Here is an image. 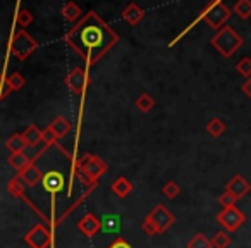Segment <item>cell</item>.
Listing matches in <instances>:
<instances>
[{
	"label": "cell",
	"mask_w": 251,
	"mask_h": 248,
	"mask_svg": "<svg viewBox=\"0 0 251 248\" xmlns=\"http://www.w3.org/2000/svg\"><path fill=\"white\" fill-rule=\"evenodd\" d=\"M226 130H227L226 122H224L220 117H213V119H210L208 124H206V133H208L210 137H213V138L222 137V135L226 133Z\"/></svg>",
	"instance_id": "obj_21"
},
{
	"label": "cell",
	"mask_w": 251,
	"mask_h": 248,
	"mask_svg": "<svg viewBox=\"0 0 251 248\" xmlns=\"http://www.w3.org/2000/svg\"><path fill=\"white\" fill-rule=\"evenodd\" d=\"M236 202H237V198L230 192H227V190H224V193L219 196V203L224 207V209H226V207H234Z\"/></svg>",
	"instance_id": "obj_33"
},
{
	"label": "cell",
	"mask_w": 251,
	"mask_h": 248,
	"mask_svg": "<svg viewBox=\"0 0 251 248\" xmlns=\"http://www.w3.org/2000/svg\"><path fill=\"white\" fill-rule=\"evenodd\" d=\"M241 90H243V93H246L248 97L251 98V78H250V80H246V83L241 86Z\"/></svg>",
	"instance_id": "obj_35"
},
{
	"label": "cell",
	"mask_w": 251,
	"mask_h": 248,
	"mask_svg": "<svg viewBox=\"0 0 251 248\" xmlns=\"http://www.w3.org/2000/svg\"><path fill=\"white\" fill-rule=\"evenodd\" d=\"M234 12L241 19L251 18V0H237L236 5H234Z\"/></svg>",
	"instance_id": "obj_27"
},
{
	"label": "cell",
	"mask_w": 251,
	"mask_h": 248,
	"mask_svg": "<svg viewBox=\"0 0 251 248\" xmlns=\"http://www.w3.org/2000/svg\"><path fill=\"white\" fill-rule=\"evenodd\" d=\"M26 188H28V185H26V181L19 174H16L14 178H12L11 181L7 183L9 193H11L12 196H18V198H25Z\"/></svg>",
	"instance_id": "obj_17"
},
{
	"label": "cell",
	"mask_w": 251,
	"mask_h": 248,
	"mask_svg": "<svg viewBox=\"0 0 251 248\" xmlns=\"http://www.w3.org/2000/svg\"><path fill=\"white\" fill-rule=\"evenodd\" d=\"M5 148H7L11 154H19V152H25L26 148H28V141H26V138L23 133H14L12 137L7 138Z\"/></svg>",
	"instance_id": "obj_16"
},
{
	"label": "cell",
	"mask_w": 251,
	"mask_h": 248,
	"mask_svg": "<svg viewBox=\"0 0 251 248\" xmlns=\"http://www.w3.org/2000/svg\"><path fill=\"white\" fill-rule=\"evenodd\" d=\"M176 222V217L165 209L162 203H158L151 212H148V216L145 217V220L141 222V229L148 236H155V234H164L172 224Z\"/></svg>",
	"instance_id": "obj_3"
},
{
	"label": "cell",
	"mask_w": 251,
	"mask_h": 248,
	"mask_svg": "<svg viewBox=\"0 0 251 248\" xmlns=\"http://www.w3.org/2000/svg\"><path fill=\"white\" fill-rule=\"evenodd\" d=\"M7 162H9V165H11L12 169H16L18 172H21V171H25L29 164H31V159H29L25 152H19V154H11V155H9Z\"/></svg>",
	"instance_id": "obj_18"
},
{
	"label": "cell",
	"mask_w": 251,
	"mask_h": 248,
	"mask_svg": "<svg viewBox=\"0 0 251 248\" xmlns=\"http://www.w3.org/2000/svg\"><path fill=\"white\" fill-rule=\"evenodd\" d=\"M210 240H212L213 248H227L230 245V236H229V233H227L226 229L217 231V233L213 234Z\"/></svg>",
	"instance_id": "obj_25"
},
{
	"label": "cell",
	"mask_w": 251,
	"mask_h": 248,
	"mask_svg": "<svg viewBox=\"0 0 251 248\" xmlns=\"http://www.w3.org/2000/svg\"><path fill=\"white\" fill-rule=\"evenodd\" d=\"M42 140H43V145H47V147H55L59 138H57V135L52 131V128L47 126L45 130H43V138H42Z\"/></svg>",
	"instance_id": "obj_31"
},
{
	"label": "cell",
	"mask_w": 251,
	"mask_h": 248,
	"mask_svg": "<svg viewBox=\"0 0 251 248\" xmlns=\"http://www.w3.org/2000/svg\"><path fill=\"white\" fill-rule=\"evenodd\" d=\"M217 222H219L220 226H222V229H226L227 233H236V231L246 222V216H244L236 205L226 207V209H222L217 214Z\"/></svg>",
	"instance_id": "obj_7"
},
{
	"label": "cell",
	"mask_w": 251,
	"mask_h": 248,
	"mask_svg": "<svg viewBox=\"0 0 251 248\" xmlns=\"http://www.w3.org/2000/svg\"><path fill=\"white\" fill-rule=\"evenodd\" d=\"M4 83H7L9 88H11L12 91H19L26 84V80H25V76H23L21 73H14V74H11V76L5 78Z\"/></svg>",
	"instance_id": "obj_26"
},
{
	"label": "cell",
	"mask_w": 251,
	"mask_h": 248,
	"mask_svg": "<svg viewBox=\"0 0 251 248\" xmlns=\"http://www.w3.org/2000/svg\"><path fill=\"white\" fill-rule=\"evenodd\" d=\"M136 107L138 110H141L143 114H147V112H150L151 109L155 107V100L153 97H151L150 93H147V91H143V93L140 95V97L136 98Z\"/></svg>",
	"instance_id": "obj_23"
},
{
	"label": "cell",
	"mask_w": 251,
	"mask_h": 248,
	"mask_svg": "<svg viewBox=\"0 0 251 248\" xmlns=\"http://www.w3.org/2000/svg\"><path fill=\"white\" fill-rule=\"evenodd\" d=\"M42 185L45 188V192L52 193V195H57L64 190L66 186V176L62 174L60 171H47L43 174Z\"/></svg>",
	"instance_id": "obj_10"
},
{
	"label": "cell",
	"mask_w": 251,
	"mask_h": 248,
	"mask_svg": "<svg viewBox=\"0 0 251 248\" xmlns=\"http://www.w3.org/2000/svg\"><path fill=\"white\" fill-rule=\"evenodd\" d=\"M236 69L241 76H244L246 80H250L251 78V59L250 57H243V59L236 64Z\"/></svg>",
	"instance_id": "obj_30"
},
{
	"label": "cell",
	"mask_w": 251,
	"mask_h": 248,
	"mask_svg": "<svg viewBox=\"0 0 251 248\" xmlns=\"http://www.w3.org/2000/svg\"><path fill=\"white\" fill-rule=\"evenodd\" d=\"M229 16H230V11L222 4V2H212V4L203 11L201 18H203V21L210 26V28H213V29L219 31L220 28L226 26Z\"/></svg>",
	"instance_id": "obj_6"
},
{
	"label": "cell",
	"mask_w": 251,
	"mask_h": 248,
	"mask_svg": "<svg viewBox=\"0 0 251 248\" xmlns=\"http://www.w3.org/2000/svg\"><path fill=\"white\" fill-rule=\"evenodd\" d=\"M117 42L119 35L97 12L83 16L66 35V43L88 66L97 64Z\"/></svg>",
	"instance_id": "obj_1"
},
{
	"label": "cell",
	"mask_w": 251,
	"mask_h": 248,
	"mask_svg": "<svg viewBox=\"0 0 251 248\" xmlns=\"http://www.w3.org/2000/svg\"><path fill=\"white\" fill-rule=\"evenodd\" d=\"M18 174L21 176L23 179H25L26 185H28V188H33V186H36L43 179V174H42V171H40L38 165H36V162H31V164H29L28 167L25 169V171L18 172Z\"/></svg>",
	"instance_id": "obj_14"
},
{
	"label": "cell",
	"mask_w": 251,
	"mask_h": 248,
	"mask_svg": "<svg viewBox=\"0 0 251 248\" xmlns=\"http://www.w3.org/2000/svg\"><path fill=\"white\" fill-rule=\"evenodd\" d=\"M143 18H145V11L138 4H134V2H131V4L122 11V19L131 26H136L138 23L143 21Z\"/></svg>",
	"instance_id": "obj_13"
},
{
	"label": "cell",
	"mask_w": 251,
	"mask_h": 248,
	"mask_svg": "<svg viewBox=\"0 0 251 248\" xmlns=\"http://www.w3.org/2000/svg\"><path fill=\"white\" fill-rule=\"evenodd\" d=\"M23 135H25L26 141H28V147H38L40 143H43V140H42L43 131H40L36 124H29V126L23 131Z\"/></svg>",
	"instance_id": "obj_19"
},
{
	"label": "cell",
	"mask_w": 251,
	"mask_h": 248,
	"mask_svg": "<svg viewBox=\"0 0 251 248\" xmlns=\"http://www.w3.org/2000/svg\"><path fill=\"white\" fill-rule=\"evenodd\" d=\"M162 193H164L167 198H171V200H174L176 196L181 193V186L177 185L176 181H167L164 185V188H162Z\"/></svg>",
	"instance_id": "obj_29"
},
{
	"label": "cell",
	"mask_w": 251,
	"mask_h": 248,
	"mask_svg": "<svg viewBox=\"0 0 251 248\" xmlns=\"http://www.w3.org/2000/svg\"><path fill=\"white\" fill-rule=\"evenodd\" d=\"M62 16H64V19H66V21H69V23L77 21V19L81 18L79 5H77L76 2H67V4L62 7Z\"/></svg>",
	"instance_id": "obj_22"
},
{
	"label": "cell",
	"mask_w": 251,
	"mask_h": 248,
	"mask_svg": "<svg viewBox=\"0 0 251 248\" xmlns=\"http://www.w3.org/2000/svg\"><path fill=\"white\" fill-rule=\"evenodd\" d=\"M25 243L29 248H49L52 243V233L45 224H35L25 234Z\"/></svg>",
	"instance_id": "obj_8"
},
{
	"label": "cell",
	"mask_w": 251,
	"mask_h": 248,
	"mask_svg": "<svg viewBox=\"0 0 251 248\" xmlns=\"http://www.w3.org/2000/svg\"><path fill=\"white\" fill-rule=\"evenodd\" d=\"M49 126L52 128V131L57 135V138H64L71 131V122L67 121L66 117H62V115H57Z\"/></svg>",
	"instance_id": "obj_20"
},
{
	"label": "cell",
	"mask_w": 251,
	"mask_h": 248,
	"mask_svg": "<svg viewBox=\"0 0 251 248\" xmlns=\"http://www.w3.org/2000/svg\"><path fill=\"white\" fill-rule=\"evenodd\" d=\"M77 229H79L84 236L91 238V236H95L100 229H103V224H101V219H98L95 214L88 212L77 220Z\"/></svg>",
	"instance_id": "obj_11"
},
{
	"label": "cell",
	"mask_w": 251,
	"mask_h": 248,
	"mask_svg": "<svg viewBox=\"0 0 251 248\" xmlns=\"http://www.w3.org/2000/svg\"><path fill=\"white\" fill-rule=\"evenodd\" d=\"M212 45L222 57L229 59L243 47V38L236 33L232 26H224L212 36Z\"/></svg>",
	"instance_id": "obj_4"
},
{
	"label": "cell",
	"mask_w": 251,
	"mask_h": 248,
	"mask_svg": "<svg viewBox=\"0 0 251 248\" xmlns=\"http://www.w3.org/2000/svg\"><path fill=\"white\" fill-rule=\"evenodd\" d=\"M105 172H107V164L98 155L84 154L83 157L74 162V176L90 190H93L98 185V179Z\"/></svg>",
	"instance_id": "obj_2"
},
{
	"label": "cell",
	"mask_w": 251,
	"mask_h": 248,
	"mask_svg": "<svg viewBox=\"0 0 251 248\" xmlns=\"http://www.w3.org/2000/svg\"><path fill=\"white\" fill-rule=\"evenodd\" d=\"M186 247L188 248H213V245H212V240H210V238H206L203 233H198L188 241Z\"/></svg>",
	"instance_id": "obj_24"
},
{
	"label": "cell",
	"mask_w": 251,
	"mask_h": 248,
	"mask_svg": "<svg viewBox=\"0 0 251 248\" xmlns=\"http://www.w3.org/2000/svg\"><path fill=\"white\" fill-rule=\"evenodd\" d=\"M107 248H133V247H131V245L127 243V241H126L122 236H117Z\"/></svg>",
	"instance_id": "obj_34"
},
{
	"label": "cell",
	"mask_w": 251,
	"mask_h": 248,
	"mask_svg": "<svg viewBox=\"0 0 251 248\" xmlns=\"http://www.w3.org/2000/svg\"><path fill=\"white\" fill-rule=\"evenodd\" d=\"M16 23L23 28H28L33 23V14L28 11V9H19L18 14H16Z\"/></svg>",
	"instance_id": "obj_28"
},
{
	"label": "cell",
	"mask_w": 251,
	"mask_h": 248,
	"mask_svg": "<svg viewBox=\"0 0 251 248\" xmlns=\"http://www.w3.org/2000/svg\"><path fill=\"white\" fill-rule=\"evenodd\" d=\"M110 190H112V193H115L117 198L124 200L126 196L133 192V183H131L127 178H124V176H121V178H117L114 183H112Z\"/></svg>",
	"instance_id": "obj_15"
},
{
	"label": "cell",
	"mask_w": 251,
	"mask_h": 248,
	"mask_svg": "<svg viewBox=\"0 0 251 248\" xmlns=\"http://www.w3.org/2000/svg\"><path fill=\"white\" fill-rule=\"evenodd\" d=\"M226 190L232 193V195L236 196L237 200H241V198H244L248 193H250L251 185H250V181H248V179L244 178L243 174H234L232 178L227 181Z\"/></svg>",
	"instance_id": "obj_12"
},
{
	"label": "cell",
	"mask_w": 251,
	"mask_h": 248,
	"mask_svg": "<svg viewBox=\"0 0 251 248\" xmlns=\"http://www.w3.org/2000/svg\"><path fill=\"white\" fill-rule=\"evenodd\" d=\"M101 224H103V229L105 231H115L119 227V217L117 216H105L103 220H101Z\"/></svg>",
	"instance_id": "obj_32"
},
{
	"label": "cell",
	"mask_w": 251,
	"mask_h": 248,
	"mask_svg": "<svg viewBox=\"0 0 251 248\" xmlns=\"http://www.w3.org/2000/svg\"><path fill=\"white\" fill-rule=\"evenodd\" d=\"M88 81H90V78H88L86 69H83V67H74L66 76L67 88H69L74 95H83L88 86Z\"/></svg>",
	"instance_id": "obj_9"
},
{
	"label": "cell",
	"mask_w": 251,
	"mask_h": 248,
	"mask_svg": "<svg viewBox=\"0 0 251 248\" xmlns=\"http://www.w3.org/2000/svg\"><path fill=\"white\" fill-rule=\"evenodd\" d=\"M36 49H38V42L25 29H19L9 43V52L19 60H26Z\"/></svg>",
	"instance_id": "obj_5"
}]
</instances>
